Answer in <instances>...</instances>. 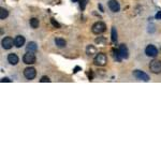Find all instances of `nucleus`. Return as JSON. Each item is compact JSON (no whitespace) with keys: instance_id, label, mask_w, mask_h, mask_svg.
Here are the masks:
<instances>
[{"instance_id":"nucleus-1","label":"nucleus","mask_w":161,"mask_h":161,"mask_svg":"<svg viewBox=\"0 0 161 161\" xmlns=\"http://www.w3.org/2000/svg\"><path fill=\"white\" fill-rule=\"evenodd\" d=\"M105 30H106V26L103 22H97V23L93 24L92 27H91V31L95 34H101L103 33Z\"/></svg>"},{"instance_id":"nucleus-2","label":"nucleus","mask_w":161,"mask_h":161,"mask_svg":"<svg viewBox=\"0 0 161 161\" xmlns=\"http://www.w3.org/2000/svg\"><path fill=\"white\" fill-rule=\"evenodd\" d=\"M93 62H95L96 66L103 67V66H105L106 62H108V57H106L105 54L98 53L97 55L95 56V58H93Z\"/></svg>"},{"instance_id":"nucleus-3","label":"nucleus","mask_w":161,"mask_h":161,"mask_svg":"<svg viewBox=\"0 0 161 161\" xmlns=\"http://www.w3.org/2000/svg\"><path fill=\"white\" fill-rule=\"evenodd\" d=\"M149 70L155 74H159L161 73V60L155 59L149 64Z\"/></svg>"},{"instance_id":"nucleus-4","label":"nucleus","mask_w":161,"mask_h":161,"mask_svg":"<svg viewBox=\"0 0 161 161\" xmlns=\"http://www.w3.org/2000/svg\"><path fill=\"white\" fill-rule=\"evenodd\" d=\"M36 55L33 54V52H27L25 55L23 56V61L26 65H33L36 62Z\"/></svg>"},{"instance_id":"nucleus-5","label":"nucleus","mask_w":161,"mask_h":161,"mask_svg":"<svg viewBox=\"0 0 161 161\" xmlns=\"http://www.w3.org/2000/svg\"><path fill=\"white\" fill-rule=\"evenodd\" d=\"M145 54H146L148 57L155 58L156 56L158 55V49L155 46V45L149 44V45H147L146 49H145Z\"/></svg>"},{"instance_id":"nucleus-6","label":"nucleus","mask_w":161,"mask_h":161,"mask_svg":"<svg viewBox=\"0 0 161 161\" xmlns=\"http://www.w3.org/2000/svg\"><path fill=\"white\" fill-rule=\"evenodd\" d=\"M37 75V71L34 68H32V67H27V68L24 70V77H26L27 80H33L34 77H36Z\"/></svg>"},{"instance_id":"nucleus-7","label":"nucleus","mask_w":161,"mask_h":161,"mask_svg":"<svg viewBox=\"0 0 161 161\" xmlns=\"http://www.w3.org/2000/svg\"><path fill=\"white\" fill-rule=\"evenodd\" d=\"M133 77H135L136 80H145V82H148L149 80V77L146 74L145 72L141 70H134L133 71Z\"/></svg>"},{"instance_id":"nucleus-8","label":"nucleus","mask_w":161,"mask_h":161,"mask_svg":"<svg viewBox=\"0 0 161 161\" xmlns=\"http://www.w3.org/2000/svg\"><path fill=\"white\" fill-rule=\"evenodd\" d=\"M13 44H14V40L11 37H6L1 42L2 49H11L13 47Z\"/></svg>"},{"instance_id":"nucleus-9","label":"nucleus","mask_w":161,"mask_h":161,"mask_svg":"<svg viewBox=\"0 0 161 161\" xmlns=\"http://www.w3.org/2000/svg\"><path fill=\"white\" fill-rule=\"evenodd\" d=\"M108 9L114 13L119 12V10H120V6H119L117 0H108Z\"/></svg>"},{"instance_id":"nucleus-10","label":"nucleus","mask_w":161,"mask_h":161,"mask_svg":"<svg viewBox=\"0 0 161 161\" xmlns=\"http://www.w3.org/2000/svg\"><path fill=\"white\" fill-rule=\"evenodd\" d=\"M118 51L119 53H120L121 57L125 58V59H127L128 57H129V51H128V47L126 46L125 44H120L118 47Z\"/></svg>"},{"instance_id":"nucleus-11","label":"nucleus","mask_w":161,"mask_h":161,"mask_svg":"<svg viewBox=\"0 0 161 161\" xmlns=\"http://www.w3.org/2000/svg\"><path fill=\"white\" fill-rule=\"evenodd\" d=\"M25 44V38L23 36H16L14 39V46H16L17 49H21L23 45Z\"/></svg>"},{"instance_id":"nucleus-12","label":"nucleus","mask_w":161,"mask_h":161,"mask_svg":"<svg viewBox=\"0 0 161 161\" xmlns=\"http://www.w3.org/2000/svg\"><path fill=\"white\" fill-rule=\"evenodd\" d=\"M18 56L16 55V54L14 53H11L8 55V61L10 65H12V66H15V65L18 64Z\"/></svg>"},{"instance_id":"nucleus-13","label":"nucleus","mask_w":161,"mask_h":161,"mask_svg":"<svg viewBox=\"0 0 161 161\" xmlns=\"http://www.w3.org/2000/svg\"><path fill=\"white\" fill-rule=\"evenodd\" d=\"M112 53H113V58H114V60H116L117 62H120L121 60L124 59V58L121 57V55H120V53H119L118 49H112Z\"/></svg>"},{"instance_id":"nucleus-14","label":"nucleus","mask_w":161,"mask_h":161,"mask_svg":"<svg viewBox=\"0 0 161 161\" xmlns=\"http://www.w3.org/2000/svg\"><path fill=\"white\" fill-rule=\"evenodd\" d=\"M26 49H27V52H33L34 53V52L38 51V45L36 42H29L26 46Z\"/></svg>"},{"instance_id":"nucleus-15","label":"nucleus","mask_w":161,"mask_h":161,"mask_svg":"<svg viewBox=\"0 0 161 161\" xmlns=\"http://www.w3.org/2000/svg\"><path fill=\"white\" fill-rule=\"evenodd\" d=\"M55 44L57 45L59 49H62V47H66L67 42H66V40L62 39V38H56L55 39Z\"/></svg>"},{"instance_id":"nucleus-16","label":"nucleus","mask_w":161,"mask_h":161,"mask_svg":"<svg viewBox=\"0 0 161 161\" xmlns=\"http://www.w3.org/2000/svg\"><path fill=\"white\" fill-rule=\"evenodd\" d=\"M86 53L88 56H92L97 53V49H96V47L93 46V45H88V46L86 47Z\"/></svg>"},{"instance_id":"nucleus-17","label":"nucleus","mask_w":161,"mask_h":161,"mask_svg":"<svg viewBox=\"0 0 161 161\" xmlns=\"http://www.w3.org/2000/svg\"><path fill=\"white\" fill-rule=\"evenodd\" d=\"M29 24H30V26L33 28V29H37V28L39 27V25H40V23H39V19L36 18V17H32V18H30Z\"/></svg>"},{"instance_id":"nucleus-18","label":"nucleus","mask_w":161,"mask_h":161,"mask_svg":"<svg viewBox=\"0 0 161 161\" xmlns=\"http://www.w3.org/2000/svg\"><path fill=\"white\" fill-rule=\"evenodd\" d=\"M9 15V11L4 8H1L0 9V19H4L6 18Z\"/></svg>"},{"instance_id":"nucleus-19","label":"nucleus","mask_w":161,"mask_h":161,"mask_svg":"<svg viewBox=\"0 0 161 161\" xmlns=\"http://www.w3.org/2000/svg\"><path fill=\"white\" fill-rule=\"evenodd\" d=\"M111 39H112V42H116L117 41V31L116 28L112 27V31H111Z\"/></svg>"},{"instance_id":"nucleus-20","label":"nucleus","mask_w":161,"mask_h":161,"mask_svg":"<svg viewBox=\"0 0 161 161\" xmlns=\"http://www.w3.org/2000/svg\"><path fill=\"white\" fill-rule=\"evenodd\" d=\"M86 4H87V0H82V1H80V10H84L85 6H86Z\"/></svg>"},{"instance_id":"nucleus-21","label":"nucleus","mask_w":161,"mask_h":161,"mask_svg":"<svg viewBox=\"0 0 161 161\" xmlns=\"http://www.w3.org/2000/svg\"><path fill=\"white\" fill-rule=\"evenodd\" d=\"M51 23H52V25H53L54 27H56V28H60L59 23H57V22H56L54 18H52V19H51Z\"/></svg>"},{"instance_id":"nucleus-22","label":"nucleus","mask_w":161,"mask_h":161,"mask_svg":"<svg viewBox=\"0 0 161 161\" xmlns=\"http://www.w3.org/2000/svg\"><path fill=\"white\" fill-rule=\"evenodd\" d=\"M105 42V39H103L102 37H100V38L96 39V43H99V44H102V43Z\"/></svg>"},{"instance_id":"nucleus-23","label":"nucleus","mask_w":161,"mask_h":161,"mask_svg":"<svg viewBox=\"0 0 161 161\" xmlns=\"http://www.w3.org/2000/svg\"><path fill=\"white\" fill-rule=\"evenodd\" d=\"M41 82H42V83H49V82H51V80H49V77H41Z\"/></svg>"},{"instance_id":"nucleus-24","label":"nucleus","mask_w":161,"mask_h":161,"mask_svg":"<svg viewBox=\"0 0 161 161\" xmlns=\"http://www.w3.org/2000/svg\"><path fill=\"white\" fill-rule=\"evenodd\" d=\"M156 18H157V19H161V11H159V12L156 14Z\"/></svg>"},{"instance_id":"nucleus-25","label":"nucleus","mask_w":161,"mask_h":161,"mask_svg":"<svg viewBox=\"0 0 161 161\" xmlns=\"http://www.w3.org/2000/svg\"><path fill=\"white\" fill-rule=\"evenodd\" d=\"M3 82H11V80H9L8 77H3V79H1V83H3Z\"/></svg>"},{"instance_id":"nucleus-26","label":"nucleus","mask_w":161,"mask_h":161,"mask_svg":"<svg viewBox=\"0 0 161 161\" xmlns=\"http://www.w3.org/2000/svg\"><path fill=\"white\" fill-rule=\"evenodd\" d=\"M80 0H72V2H79Z\"/></svg>"}]
</instances>
